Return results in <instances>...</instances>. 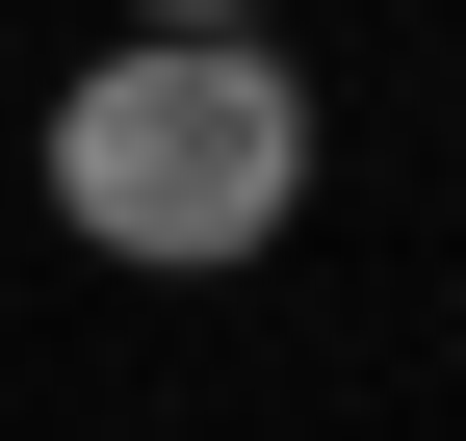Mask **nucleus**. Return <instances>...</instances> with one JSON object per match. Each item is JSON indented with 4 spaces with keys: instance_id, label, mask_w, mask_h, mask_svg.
I'll return each instance as SVG.
<instances>
[{
    "instance_id": "1",
    "label": "nucleus",
    "mask_w": 466,
    "mask_h": 441,
    "mask_svg": "<svg viewBox=\"0 0 466 441\" xmlns=\"http://www.w3.org/2000/svg\"><path fill=\"white\" fill-rule=\"evenodd\" d=\"M52 234L130 260V286H259L311 234V78L259 26H156L52 78Z\"/></svg>"
}]
</instances>
